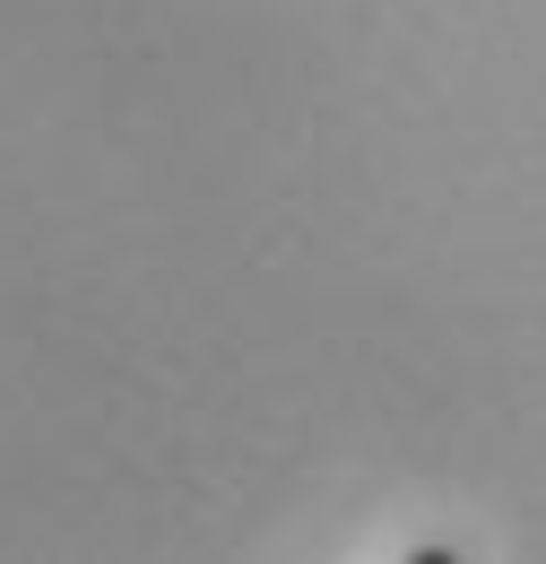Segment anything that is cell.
<instances>
[{
	"label": "cell",
	"mask_w": 546,
	"mask_h": 564,
	"mask_svg": "<svg viewBox=\"0 0 546 564\" xmlns=\"http://www.w3.org/2000/svg\"><path fill=\"white\" fill-rule=\"evenodd\" d=\"M408 564H460V556H451V547H416Z\"/></svg>",
	"instance_id": "6da1fadb"
}]
</instances>
